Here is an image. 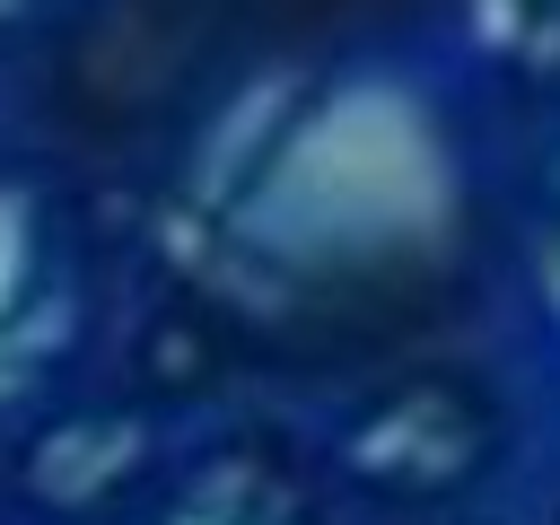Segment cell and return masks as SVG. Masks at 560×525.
I'll use <instances>...</instances> for the list:
<instances>
[{
	"label": "cell",
	"mask_w": 560,
	"mask_h": 525,
	"mask_svg": "<svg viewBox=\"0 0 560 525\" xmlns=\"http://www.w3.org/2000/svg\"><path fill=\"white\" fill-rule=\"evenodd\" d=\"M490 44H508V61L551 70L560 61V0H490Z\"/></svg>",
	"instance_id": "cell-1"
}]
</instances>
